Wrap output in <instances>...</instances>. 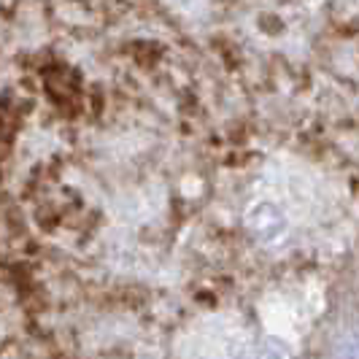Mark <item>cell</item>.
Here are the masks:
<instances>
[{
	"mask_svg": "<svg viewBox=\"0 0 359 359\" xmlns=\"http://www.w3.org/2000/svg\"><path fill=\"white\" fill-rule=\"evenodd\" d=\"M319 359H359V316L343 322L330 335Z\"/></svg>",
	"mask_w": 359,
	"mask_h": 359,
	"instance_id": "1",
	"label": "cell"
}]
</instances>
